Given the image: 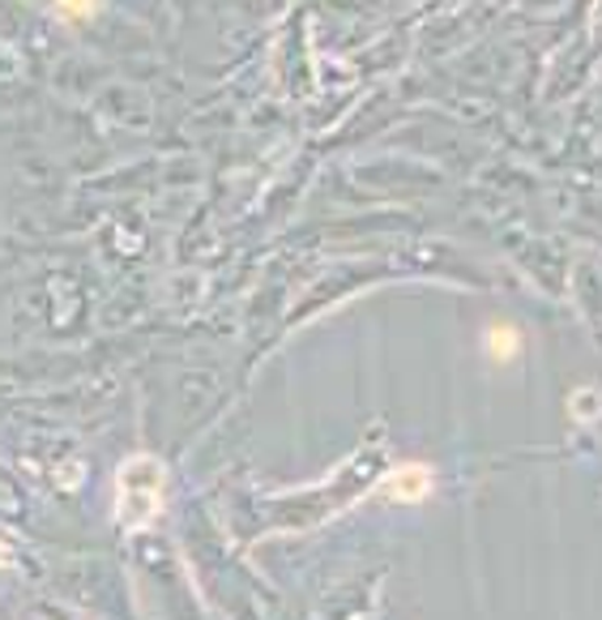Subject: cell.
<instances>
[{
    "label": "cell",
    "mask_w": 602,
    "mask_h": 620,
    "mask_svg": "<svg viewBox=\"0 0 602 620\" xmlns=\"http://www.w3.org/2000/svg\"><path fill=\"white\" fill-rule=\"evenodd\" d=\"M162 488H167V471L150 454H137L128 458L120 466V480H116V492H120V523L128 530H141L150 526L162 514Z\"/></svg>",
    "instance_id": "cell-1"
},
{
    "label": "cell",
    "mask_w": 602,
    "mask_h": 620,
    "mask_svg": "<svg viewBox=\"0 0 602 620\" xmlns=\"http://www.w3.org/2000/svg\"><path fill=\"white\" fill-rule=\"evenodd\" d=\"M432 492V471L423 462H402L398 471H389L381 480V496L402 501V505H419Z\"/></svg>",
    "instance_id": "cell-2"
},
{
    "label": "cell",
    "mask_w": 602,
    "mask_h": 620,
    "mask_svg": "<svg viewBox=\"0 0 602 620\" xmlns=\"http://www.w3.org/2000/svg\"><path fill=\"white\" fill-rule=\"evenodd\" d=\"M56 13L64 22H86L98 13V0H56Z\"/></svg>",
    "instance_id": "cell-3"
},
{
    "label": "cell",
    "mask_w": 602,
    "mask_h": 620,
    "mask_svg": "<svg viewBox=\"0 0 602 620\" xmlns=\"http://www.w3.org/2000/svg\"><path fill=\"white\" fill-rule=\"evenodd\" d=\"M487 338H492V356L496 359H513L517 356V343H521V338H517V329H492V334H487Z\"/></svg>",
    "instance_id": "cell-4"
},
{
    "label": "cell",
    "mask_w": 602,
    "mask_h": 620,
    "mask_svg": "<svg viewBox=\"0 0 602 620\" xmlns=\"http://www.w3.org/2000/svg\"><path fill=\"white\" fill-rule=\"evenodd\" d=\"M0 565H9V548L4 544H0Z\"/></svg>",
    "instance_id": "cell-5"
}]
</instances>
